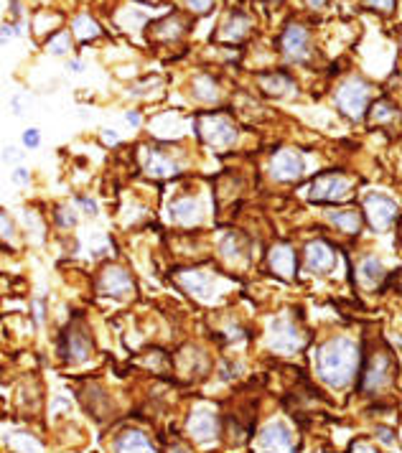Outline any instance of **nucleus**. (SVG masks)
I'll list each match as a JSON object with an SVG mask.
<instances>
[{
	"instance_id": "f257e3e1",
	"label": "nucleus",
	"mask_w": 402,
	"mask_h": 453,
	"mask_svg": "<svg viewBox=\"0 0 402 453\" xmlns=\"http://www.w3.org/2000/svg\"><path fill=\"white\" fill-rule=\"evenodd\" d=\"M357 364H359V349L349 339H331L316 354V372L329 387H344L352 382Z\"/></svg>"
},
{
	"instance_id": "f03ea898",
	"label": "nucleus",
	"mask_w": 402,
	"mask_h": 453,
	"mask_svg": "<svg viewBox=\"0 0 402 453\" xmlns=\"http://www.w3.org/2000/svg\"><path fill=\"white\" fill-rule=\"evenodd\" d=\"M349 181L344 176L331 171V174H321L313 179L308 188V199L310 202H318V204H331V202H344L346 196L352 194L349 191Z\"/></svg>"
},
{
	"instance_id": "7ed1b4c3",
	"label": "nucleus",
	"mask_w": 402,
	"mask_h": 453,
	"mask_svg": "<svg viewBox=\"0 0 402 453\" xmlns=\"http://www.w3.org/2000/svg\"><path fill=\"white\" fill-rule=\"evenodd\" d=\"M199 135L214 148H227L232 146L234 138H237V130L224 115H201L196 123Z\"/></svg>"
},
{
	"instance_id": "20e7f679",
	"label": "nucleus",
	"mask_w": 402,
	"mask_h": 453,
	"mask_svg": "<svg viewBox=\"0 0 402 453\" xmlns=\"http://www.w3.org/2000/svg\"><path fill=\"white\" fill-rule=\"evenodd\" d=\"M336 105L349 118H361L369 105V90L367 84L359 79H349V82L336 92Z\"/></svg>"
},
{
	"instance_id": "39448f33",
	"label": "nucleus",
	"mask_w": 402,
	"mask_h": 453,
	"mask_svg": "<svg viewBox=\"0 0 402 453\" xmlns=\"http://www.w3.org/2000/svg\"><path fill=\"white\" fill-rule=\"evenodd\" d=\"M364 211L369 216V224L377 232L389 230L397 219V204L385 194H369L364 199Z\"/></svg>"
},
{
	"instance_id": "423d86ee",
	"label": "nucleus",
	"mask_w": 402,
	"mask_h": 453,
	"mask_svg": "<svg viewBox=\"0 0 402 453\" xmlns=\"http://www.w3.org/2000/svg\"><path fill=\"white\" fill-rule=\"evenodd\" d=\"M260 448L265 453H293L296 451V435L285 423H270L260 433Z\"/></svg>"
},
{
	"instance_id": "0eeeda50",
	"label": "nucleus",
	"mask_w": 402,
	"mask_h": 453,
	"mask_svg": "<svg viewBox=\"0 0 402 453\" xmlns=\"http://www.w3.org/2000/svg\"><path fill=\"white\" fill-rule=\"evenodd\" d=\"M270 174L275 181H298L303 176V158L296 151H278L273 163H270Z\"/></svg>"
},
{
	"instance_id": "6e6552de",
	"label": "nucleus",
	"mask_w": 402,
	"mask_h": 453,
	"mask_svg": "<svg viewBox=\"0 0 402 453\" xmlns=\"http://www.w3.org/2000/svg\"><path fill=\"white\" fill-rule=\"evenodd\" d=\"M92 339L87 336L85 328H71V331H66L64 334V356L69 359V362L79 364L85 362V359H89V354H92Z\"/></svg>"
},
{
	"instance_id": "1a4fd4ad",
	"label": "nucleus",
	"mask_w": 402,
	"mask_h": 453,
	"mask_svg": "<svg viewBox=\"0 0 402 453\" xmlns=\"http://www.w3.org/2000/svg\"><path fill=\"white\" fill-rule=\"evenodd\" d=\"M273 349H278V351H296L301 344H303V336H301V331H298L293 323H290L288 319H278L275 323H273Z\"/></svg>"
},
{
	"instance_id": "9d476101",
	"label": "nucleus",
	"mask_w": 402,
	"mask_h": 453,
	"mask_svg": "<svg viewBox=\"0 0 402 453\" xmlns=\"http://www.w3.org/2000/svg\"><path fill=\"white\" fill-rule=\"evenodd\" d=\"M306 263H308L310 272H329L336 263V252L331 250V244H326L324 239L308 244L306 250Z\"/></svg>"
},
{
	"instance_id": "9b49d317",
	"label": "nucleus",
	"mask_w": 402,
	"mask_h": 453,
	"mask_svg": "<svg viewBox=\"0 0 402 453\" xmlns=\"http://www.w3.org/2000/svg\"><path fill=\"white\" fill-rule=\"evenodd\" d=\"M99 288H102V293L122 298V295H127L133 291V280H130V275H127L125 270H120V267H107V270L102 272Z\"/></svg>"
},
{
	"instance_id": "f8f14e48",
	"label": "nucleus",
	"mask_w": 402,
	"mask_h": 453,
	"mask_svg": "<svg viewBox=\"0 0 402 453\" xmlns=\"http://www.w3.org/2000/svg\"><path fill=\"white\" fill-rule=\"evenodd\" d=\"M387 379H389V356L385 354L372 356L369 367L361 375V387L364 390H380V387L387 384Z\"/></svg>"
},
{
	"instance_id": "ddd939ff",
	"label": "nucleus",
	"mask_w": 402,
	"mask_h": 453,
	"mask_svg": "<svg viewBox=\"0 0 402 453\" xmlns=\"http://www.w3.org/2000/svg\"><path fill=\"white\" fill-rule=\"evenodd\" d=\"M282 51L290 56V59H306L308 54V34H306L303 26H288L285 34H282Z\"/></svg>"
},
{
	"instance_id": "4468645a",
	"label": "nucleus",
	"mask_w": 402,
	"mask_h": 453,
	"mask_svg": "<svg viewBox=\"0 0 402 453\" xmlns=\"http://www.w3.org/2000/svg\"><path fill=\"white\" fill-rule=\"evenodd\" d=\"M189 431L191 435H196L199 440H212L217 435V415L204 407L191 412V420H189Z\"/></svg>"
},
{
	"instance_id": "2eb2a0df",
	"label": "nucleus",
	"mask_w": 402,
	"mask_h": 453,
	"mask_svg": "<svg viewBox=\"0 0 402 453\" xmlns=\"http://www.w3.org/2000/svg\"><path fill=\"white\" fill-rule=\"evenodd\" d=\"M270 267L275 270V275L280 278H293V272H296V252L290 250L288 244H275L273 250H270Z\"/></svg>"
},
{
	"instance_id": "dca6fc26",
	"label": "nucleus",
	"mask_w": 402,
	"mask_h": 453,
	"mask_svg": "<svg viewBox=\"0 0 402 453\" xmlns=\"http://www.w3.org/2000/svg\"><path fill=\"white\" fill-rule=\"evenodd\" d=\"M115 451L117 453H155L153 446L148 443V438L138 431H130L115 440Z\"/></svg>"
},
{
	"instance_id": "f3484780",
	"label": "nucleus",
	"mask_w": 402,
	"mask_h": 453,
	"mask_svg": "<svg viewBox=\"0 0 402 453\" xmlns=\"http://www.w3.org/2000/svg\"><path fill=\"white\" fill-rule=\"evenodd\" d=\"M359 278L369 288L380 286L382 280H385V267H382V263L377 258H364L359 265Z\"/></svg>"
},
{
	"instance_id": "a211bd4d",
	"label": "nucleus",
	"mask_w": 402,
	"mask_h": 453,
	"mask_svg": "<svg viewBox=\"0 0 402 453\" xmlns=\"http://www.w3.org/2000/svg\"><path fill=\"white\" fill-rule=\"evenodd\" d=\"M171 216H173V222H181V224L199 222L196 202H194V199H178V202L171 207Z\"/></svg>"
},
{
	"instance_id": "6ab92c4d",
	"label": "nucleus",
	"mask_w": 402,
	"mask_h": 453,
	"mask_svg": "<svg viewBox=\"0 0 402 453\" xmlns=\"http://www.w3.org/2000/svg\"><path fill=\"white\" fill-rule=\"evenodd\" d=\"M331 222L339 227L346 235H357L361 230V216L359 211L354 209H344V211H331Z\"/></svg>"
},
{
	"instance_id": "aec40b11",
	"label": "nucleus",
	"mask_w": 402,
	"mask_h": 453,
	"mask_svg": "<svg viewBox=\"0 0 402 453\" xmlns=\"http://www.w3.org/2000/svg\"><path fill=\"white\" fill-rule=\"evenodd\" d=\"M260 84L262 90L270 92V95H285L288 90H293V82L285 74H262Z\"/></svg>"
},
{
	"instance_id": "412c9836",
	"label": "nucleus",
	"mask_w": 402,
	"mask_h": 453,
	"mask_svg": "<svg viewBox=\"0 0 402 453\" xmlns=\"http://www.w3.org/2000/svg\"><path fill=\"white\" fill-rule=\"evenodd\" d=\"M247 26H250L247 18L237 13V15L232 18V21H229V23L224 26V31H222V39H227V41H240L242 36L247 34Z\"/></svg>"
},
{
	"instance_id": "4be33fe9",
	"label": "nucleus",
	"mask_w": 402,
	"mask_h": 453,
	"mask_svg": "<svg viewBox=\"0 0 402 453\" xmlns=\"http://www.w3.org/2000/svg\"><path fill=\"white\" fill-rule=\"evenodd\" d=\"M194 95H196V99H201V102H212V99H217V84L212 82L209 77H196L194 79Z\"/></svg>"
},
{
	"instance_id": "5701e85b",
	"label": "nucleus",
	"mask_w": 402,
	"mask_h": 453,
	"mask_svg": "<svg viewBox=\"0 0 402 453\" xmlns=\"http://www.w3.org/2000/svg\"><path fill=\"white\" fill-rule=\"evenodd\" d=\"M148 174L150 176H158V179H163V176H171L176 174V166L171 163V160H166L161 153H153L148 160Z\"/></svg>"
},
{
	"instance_id": "b1692460",
	"label": "nucleus",
	"mask_w": 402,
	"mask_h": 453,
	"mask_svg": "<svg viewBox=\"0 0 402 453\" xmlns=\"http://www.w3.org/2000/svg\"><path fill=\"white\" fill-rule=\"evenodd\" d=\"M74 34H77L79 39H92V36L99 34V28L89 15H79L77 21H74Z\"/></svg>"
},
{
	"instance_id": "393cba45",
	"label": "nucleus",
	"mask_w": 402,
	"mask_h": 453,
	"mask_svg": "<svg viewBox=\"0 0 402 453\" xmlns=\"http://www.w3.org/2000/svg\"><path fill=\"white\" fill-rule=\"evenodd\" d=\"M397 112L395 107L389 105L387 99H380L377 105H374V112H372V123H385V120H392Z\"/></svg>"
},
{
	"instance_id": "a878e982",
	"label": "nucleus",
	"mask_w": 402,
	"mask_h": 453,
	"mask_svg": "<svg viewBox=\"0 0 402 453\" xmlns=\"http://www.w3.org/2000/svg\"><path fill=\"white\" fill-rule=\"evenodd\" d=\"M222 252H224V258L229 260V263H237L240 260V244L234 242V237H227L224 242H222Z\"/></svg>"
},
{
	"instance_id": "bb28decb",
	"label": "nucleus",
	"mask_w": 402,
	"mask_h": 453,
	"mask_svg": "<svg viewBox=\"0 0 402 453\" xmlns=\"http://www.w3.org/2000/svg\"><path fill=\"white\" fill-rule=\"evenodd\" d=\"M66 43H69V36L59 34L57 39H51L49 41V49L54 51V54H64V51H66Z\"/></svg>"
},
{
	"instance_id": "cd10ccee",
	"label": "nucleus",
	"mask_w": 402,
	"mask_h": 453,
	"mask_svg": "<svg viewBox=\"0 0 402 453\" xmlns=\"http://www.w3.org/2000/svg\"><path fill=\"white\" fill-rule=\"evenodd\" d=\"M186 6L194 11V13H206L212 8V0H186Z\"/></svg>"
},
{
	"instance_id": "c85d7f7f",
	"label": "nucleus",
	"mask_w": 402,
	"mask_h": 453,
	"mask_svg": "<svg viewBox=\"0 0 402 453\" xmlns=\"http://www.w3.org/2000/svg\"><path fill=\"white\" fill-rule=\"evenodd\" d=\"M23 143H26L29 148L38 146V143H41V138H38V130H36V127H29V130L23 133Z\"/></svg>"
},
{
	"instance_id": "c756f323",
	"label": "nucleus",
	"mask_w": 402,
	"mask_h": 453,
	"mask_svg": "<svg viewBox=\"0 0 402 453\" xmlns=\"http://www.w3.org/2000/svg\"><path fill=\"white\" fill-rule=\"evenodd\" d=\"M369 6H372V8H380L382 13H389V11L395 8V0H369Z\"/></svg>"
},
{
	"instance_id": "7c9ffc66",
	"label": "nucleus",
	"mask_w": 402,
	"mask_h": 453,
	"mask_svg": "<svg viewBox=\"0 0 402 453\" xmlns=\"http://www.w3.org/2000/svg\"><path fill=\"white\" fill-rule=\"evenodd\" d=\"M352 451H354V453H377V451H372L369 446H364V443H354Z\"/></svg>"
},
{
	"instance_id": "2f4dec72",
	"label": "nucleus",
	"mask_w": 402,
	"mask_h": 453,
	"mask_svg": "<svg viewBox=\"0 0 402 453\" xmlns=\"http://www.w3.org/2000/svg\"><path fill=\"white\" fill-rule=\"evenodd\" d=\"M377 433H380V438L385 440V443H392V433H389V431H385V428H380V431H377Z\"/></svg>"
},
{
	"instance_id": "473e14b6",
	"label": "nucleus",
	"mask_w": 402,
	"mask_h": 453,
	"mask_svg": "<svg viewBox=\"0 0 402 453\" xmlns=\"http://www.w3.org/2000/svg\"><path fill=\"white\" fill-rule=\"evenodd\" d=\"M308 6H310V8H324V6H326V0H308Z\"/></svg>"
},
{
	"instance_id": "72a5a7b5",
	"label": "nucleus",
	"mask_w": 402,
	"mask_h": 453,
	"mask_svg": "<svg viewBox=\"0 0 402 453\" xmlns=\"http://www.w3.org/2000/svg\"><path fill=\"white\" fill-rule=\"evenodd\" d=\"M171 453H189V451H186L184 446H173V448H171Z\"/></svg>"
}]
</instances>
